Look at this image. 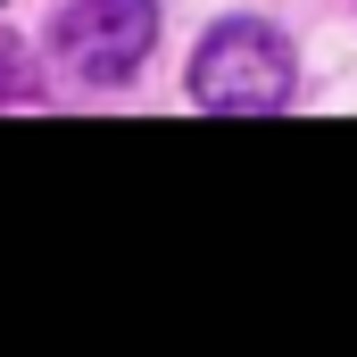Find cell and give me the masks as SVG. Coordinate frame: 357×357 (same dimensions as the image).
<instances>
[{"label": "cell", "instance_id": "6da1fadb", "mask_svg": "<svg viewBox=\"0 0 357 357\" xmlns=\"http://www.w3.org/2000/svg\"><path fill=\"white\" fill-rule=\"evenodd\" d=\"M291 84H299L291 42L258 17H225L191 59V100L216 116H274V108H291Z\"/></svg>", "mask_w": 357, "mask_h": 357}, {"label": "cell", "instance_id": "7a4b0ae2", "mask_svg": "<svg viewBox=\"0 0 357 357\" xmlns=\"http://www.w3.org/2000/svg\"><path fill=\"white\" fill-rule=\"evenodd\" d=\"M158 42V0H67L50 25V50L84 84H125Z\"/></svg>", "mask_w": 357, "mask_h": 357}]
</instances>
